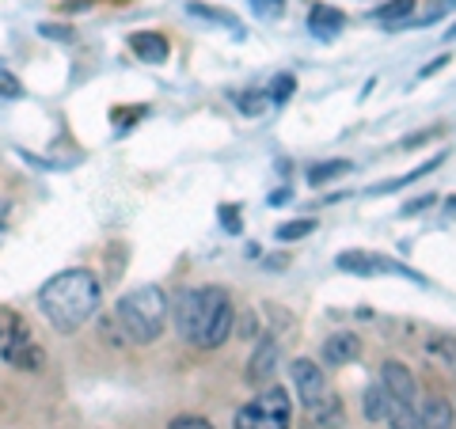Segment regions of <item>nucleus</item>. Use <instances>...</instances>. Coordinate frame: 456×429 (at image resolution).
<instances>
[{"instance_id":"nucleus-1","label":"nucleus","mask_w":456,"mask_h":429,"mask_svg":"<svg viewBox=\"0 0 456 429\" xmlns=\"http://www.w3.org/2000/svg\"><path fill=\"white\" fill-rule=\"evenodd\" d=\"M236 308L221 285H206V289H183L175 296V327L191 346L217 350L232 335Z\"/></svg>"},{"instance_id":"nucleus-2","label":"nucleus","mask_w":456,"mask_h":429,"mask_svg":"<svg viewBox=\"0 0 456 429\" xmlns=\"http://www.w3.org/2000/svg\"><path fill=\"white\" fill-rule=\"evenodd\" d=\"M99 308V281L88 270H61L38 289V312L61 335H73Z\"/></svg>"},{"instance_id":"nucleus-3","label":"nucleus","mask_w":456,"mask_h":429,"mask_svg":"<svg viewBox=\"0 0 456 429\" xmlns=\"http://www.w3.org/2000/svg\"><path fill=\"white\" fill-rule=\"evenodd\" d=\"M118 323L130 335V342H141V346L160 338L167 323V296L160 285H137L126 293L118 300Z\"/></svg>"},{"instance_id":"nucleus-4","label":"nucleus","mask_w":456,"mask_h":429,"mask_svg":"<svg viewBox=\"0 0 456 429\" xmlns=\"http://www.w3.org/2000/svg\"><path fill=\"white\" fill-rule=\"evenodd\" d=\"M289 376H293V388H297L301 407L312 414V422L335 429L342 422V403H338V395L331 392V384H327L323 368L312 361V357H297V361L289 365Z\"/></svg>"},{"instance_id":"nucleus-5","label":"nucleus","mask_w":456,"mask_h":429,"mask_svg":"<svg viewBox=\"0 0 456 429\" xmlns=\"http://www.w3.org/2000/svg\"><path fill=\"white\" fill-rule=\"evenodd\" d=\"M0 357L16 368H31V373L46 365V353L31 338V327L16 312H0Z\"/></svg>"},{"instance_id":"nucleus-6","label":"nucleus","mask_w":456,"mask_h":429,"mask_svg":"<svg viewBox=\"0 0 456 429\" xmlns=\"http://www.w3.org/2000/svg\"><path fill=\"white\" fill-rule=\"evenodd\" d=\"M293 425V399L285 388H266L255 403L236 410V429H289Z\"/></svg>"},{"instance_id":"nucleus-7","label":"nucleus","mask_w":456,"mask_h":429,"mask_svg":"<svg viewBox=\"0 0 456 429\" xmlns=\"http://www.w3.org/2000/svg\"><path fill=\"white\" fill-rule=\"evenodd\" d=\"M335 263H338V270H346V274H358V278L399 274V278H415V281H422V274H415V270L399 266L395 259H384V255H373V251H342Z\"/></svg>"},{"instance_id":"nucleus-8","label":"nucleus","mask_w":456,"mask_h":429,"mask_svg":"<svg viewBox=\"0 0 456 429\" xmlns=\"http://www.w3.org/2000/svg\"><path fill=\"white\" fill-rule=\"evenodd\" d=\"M380 384L392 399H399V403H415V395H419V384H415V376H411V368L403 361H384Z\"/></svg>"},{"instance_id":"nucleus-9","label":"nucleus","mask_w":456,"mask_h":429,"mask_svg":"<svg viewBox=\"0 0 456 429\" xmlns=\"http://www.w3.org/2000/svg\"><path fill=\"white\" fill-rule=\"evenodd\" d=\"M320 357H323V365H331V368L358 361V357H362V338H358V335H350V331L327 335V342H323Z\"/></svg>"},{"instance_id":"nucleus-10","label":"nucleus","mask_w":456,"mask_h":429,"mask_svg":"<svg viewBox=\"0 0 456 429\" xmlns=\"http://www.w3.org/2000/svg\"><path fill=\"white\" fill-rule=\"evenodd\" d=\"M130 46H134V53H137V61H149V65L167 61V53H171L167 38H164L160 31H137V35L130 38Z\"/></svg>"},{"instance_id":"nucleus-11","label":"nucleus","mask_w":456,"mask_h":429,"mask_svg":"<svg viewBox=\"0 0 456 429\" xmlns=\"http://www.w3.org/2000/svg\"><path fill=\"white\" fill-rule=\"evenodd\" d=\"M342 27H346V16H342L338 8H331V4H316L308 12V31L316 38H335Z\"/></svg>"},{"instance_id":"nucleus-12","label":"nucleus","mask_w":456,"mask_h":429,"mask_svg":"<svg viewBox=\"0 0 456 429\" xmlns=\"http://www.w3.org/2000/svg\"><path fill=\"white\" fill-rule=\"evenodd\" d=\"M278 361H281V350L274 346V342H263L259 350H255V357H251V368H248V380L251 384H266L270 376L278 373Z\"/></svg>"},{"instance_id":"nucleus-13","label":"nucleus","mask_w":456,"mask_h":429,"mask_svg":"<svg viewBox=\"0 0 456 429\" xmlns=\"http://www.w3.org/2000/svg\"><path fill=\"white\" fill-rule=\"evenodd\" d=\"M419 418H422V429H452V403L449 399H430L419 410Z\"/></svg>"},{"instance_id":"nucleus-14","label":"nucleus","mask_w":456,"mask_h":429,"mask_svg":"<svg viewBox=\"0 0 456 429\" xmlns=\"http://www.w3.org/2000/svg\"><path fill=\"white\" fill-rule=\"evenodd\" d=\"M362 410H365V418H369V422H384V418H388L392 395L384 392V384H380V388H377V384H373V388H365V395H362Z\"/></svg>"},{"instance_id":"nucleus-15","label":"nucleus","mask_w":456,"mask_h":429,"mask_svg":"<svg viewBox=\"0 0 456 429\" xmlns=\"http://www.w3.org/2000/svg\"><path fill=\"white\" fill-rule=\"evenodd\" d=\"M388 422L392 429H422V418H419V410L415 403H399V399H392V410H388Z\"/></svg>"},{"instance_id":"nucleus-16","label":"nucleus","mask_w":456,"mask_h":429,"mask_svg":"<svg viewBox=\"0 0 456 429\" xmlns=\"http://www.w3.org/2000/svg\"><path fill=\"white\" fill-rule=\"evenodd\" d=\"M411 12H415V0H392V4H384V8L377 12V20L388 23L392 31H399V27L411 20Z\"/></svg>"},{"instance_id":"nucleus-17","label":"nucleus","mask_w":456,"mask_h":429,"mask_svg":"<svg viewBox=\"0 0 456 429\" xmlns=\"http://www.w3.org/2000/svg\"><path fill=\"white\" fill-rule=\"evenodd\" d=\"M346 171H350V164H346V160H331V164L312 167V171H308V182H312V187H320V182L338 179V175H346Z\"/></svg>"},{"instance_id":"nucleus-18","label":"nucleus","mask_w":456,"mask_h":429,"mask_svg":"<svg viewBox=\"0 0 456 429\" xmlns=\"http://www.w3.org/2000/svg\"><path fill=\"white\" fill-rule=\"evenodd\" d=\"M270 99H274V103H285V99H289L293 92H297V80L289 77V73H278L274 80H270Z\"/></svg>"},{"instance_id":"nucleus-19","label":"nucleus","mask_w":456,"mask_h":429,"mask_svg":"<svg viewBox=\"0 0 456 429\" xmlns=\"http://www.w3.org/2000/svg\"><path fill=\"white\" fill-rule=\"evenodd\" d=\"M187 12H191V16H206V20H217V23H228V27H232V31H240V23H236V16H232V12H217V8L194 4V0H191V4H187Z\"/></svg>"},{"instance_id":"nucleus-20","label":"nucleus","mask_w":456,"mask_h":429,"mask_svg":"<svg viewBox=\"0 0 456 429\" xmlns=\"http://www.w3.org/2000/svg\"><path fill=\"white\" fill-rule=\"evenodd\" d=\"M312 228H316V221H293V224H281L274 236L285 243V239H301V236H308Z\"/></svg>"},{"instance_id":"nucleus-21","label":"nucleus","mask_w":456,"mask_h":429,"mask_svg":"<svg viewBox=\"0 0 456 429\" xmlns=\"http://www.w3.org/2000/svg\"><path fill=\"white\" fill-rule=\"evenodd\" d=\"M236 107L244 110V114H259L266 107V95H255V92H240L236 95Z\"/></svg>"},{"instance_id":"nucleus-22","label":"nucleus","mask_w":456,"mask_h":429,"mask_svg":"<svg viewBox=\"0 0 456 429\" xmlns=\"http://www.w3.org/2000/svg\"><path fill=\"white\" fill-rule=\"evenodd\" d=\"M167 429H213L206 418H198V414H179V418H171Z\"/></svg>"},{"instance_id":"nucleus-23","label":"nucleus","mask_w":456,"mask_h":429,"mask_svg":"<svg viewBox=\"0 0 456 429\" xmlns=\"http://www.w3.org/2000/svg\"><path fill=\"white\" fill-rule=\"evenodd\" d=\"M452 8H456V0H441V4H434V8H430V12H426V16H419L415 23H422V27H426V23H437L441 16H449V12H452Z\"/></svg>"},{"instance_id":"nucleus-24","label":"nucleus","mask_w":456,"mask_h":429,"mask_svg":"<svg viewBox=\"0 0 456 429\" xmlns=\"http://www.w3.org/2000/svg\"><path fill=\"white\" fill-rule=\"evenodd\" d=\"M430 353L445 357V361H456V342H449V338H434V342H430Z\"/></svg>"},{"instance_id":"nucleus-25","label":"nucleus","mask_w":456,"mask_h":429,"mask_svg":"<svg viewBox=\"0 0 456 429\" xmlns=\"http://www.w3.org/2000/svg\"><path fill=\"white\" fill-rule=\"evenodd\" d=\"M251 8L259 12V16H281L285 0H251Z\"/></svg>"},{"instance_id":"nucleus-26","label":"nucleus","mask_w":456,"mask_h":429,"mask_svg":"<svg viewBox=\"0 0 456 429\" xmlns=\"http://www.w3.org/2000/svg\"><path fill=\"white\" fill-rule=\"evenodd\" d=\"M426 206H434V194H426V198H415V202H407V206H403V213H419V209H426Z\"/></svg>"},{"instance_id":"nucleus-27","label":"nucleus","mask_w":456,"mask_h":429,"mask_svg":"<svg viewBox=\"0 0 456 429\" xmlns=\"http://www.w3.org/2000/svg\"><path fill=\"white\" fill-rule=\"evenodd\" d=\"M0 95H20V84L12 77H0Z\"/></svg>"},{"instance_id":"nucleus-28","label":"nucleus","mask_w":456,"mask_h":429,"mask_svg":"<svg viewBox=\"0 0 456 429\" xmlns=\"http://www.w3.org/2000/svg\"><path fill=\"white\" fill-rule=\"evenodd\" d=\"M445 65H449V57H445V53H441V57H434V61H430V65H426V69H422V77H430V73H437V69H445Z\"/></svg>"},{"instance_id":"nucleus-29","label":"nucleus","mask_w":456,"mask_h":429,"mask_svg":"<svg viewBox=\"0 0 456 429\" xmlns=\"http://www.w3.org/2000/svg\"><path fill=\"white\" fill-rule=\"evenodd\" d=\"M221 213H224V217H221V221H224V228H232V232H240V217H236V209H221Z\"/></svg>"},{"instance_id":"nucleus-30","label":"nucleus","mask_w":456,"mask_h":429,"mask_svg":"<svg viewBox=\"0 0 456 429\" xmlns=\"http://www.w3.org/2000/svg\"><path fill=\"white\" fill-rule=\"evenodd\" d=\"M0 228H4V202H0Z\"/></svg>"},{"instance_id":"nucleus-31","label":"nucleus","mask_w":456,"mask_h":429,"mask_svg":"<svg viewBox=\"0 0 456 429\" xmlns=\"http://www.w3.org/2000/svg\"><path fill=\"white\" fill-rule=\"evenodd\" d=\"M445 206H449V209H452V213H456V198H449V202H445Z\"/></svg>"}]
</instances>
